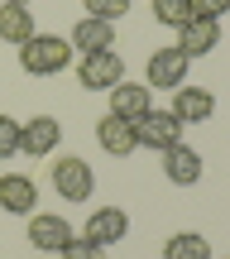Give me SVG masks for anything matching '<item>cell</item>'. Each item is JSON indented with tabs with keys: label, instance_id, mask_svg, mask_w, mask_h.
I'll return each instance as SVG.
<instances>
[{
	"label": "cell",
	"instance_id": "obj_1",
	"mask_svg": "<svg viewBox=\"0 0 230 259\" xmlns=\"http://www.w3.org/2000/svg\"><path fill=\"white\" fill-rule=\"evenodd\" d=\"M72 53L77 48L63 34H34L29 44H19V67L29 77H58V72L72 67Z\"/></svg>",
	"mask_w": 230,
	"mask_h": 259
},
{
	"label": "cell",
	"instance_id": "obj_2",
	"mask_svg": "<svg viewBox=\"0 0 230 259\" xmlns=\"http://www.w3.org/2000/svg\"><path fill=\"white\" fill-rule=\"evenodd\" d=\"M187 67H192V58L177 44L154 48V53H149V67H144V77H149L144 87L149 92H177V87H187Z\"/></svg>",
	"mask_w": 230,
	"mask_h": 259
},
{
	"label": "cell",
	"instance_id": "obj_3",
	"mask_svg": "<svg viewBox=\"0 0 230 259\" xmlns=\"http://www.w3.org/2000/svg\"><path fill=\"white\" fill-rule=\"evenodd\" d=\"M53 187H58L63 202H86L96 192V173H91V163L82 154H63L53 163Z\"/></svg>",
	"mask_w": 230,
	"mask_h": 259
},
{
	"label": "cell",
	"instance_id": "obj_4",
	"mask_svg": "<svg viewBox=\"0 0 230 259\" xmlns=\"http://www.w3.org/2000/svg\"><path fill=\"white\" fill-rule=\"evenodd\" d=\"M77 82H82L86 92H111L115 82H125V58H120L115 48H106V53H82Z\"/></svg>",
	"mask_w": 230,
	"mask_h": 259
},
{
	"label": "cell",
	"instance_id": "obj_5",
	"mask_svg": "<svg viewBox=\"0 0 230 259\" xmlns=\"http://www.w3.org/2000/svg\"><path fill=\"white\" fill-rule=\"evenodd\" d=\"M134 139H139V149H158L163 154V149L182 144V120L173 111H149L134 120Z\"/></svg>",
	"mask_w": 230,
	"mask_h": 259
},
{
	"label": "cell",
	"instance_id": "obj_6",
	"mask_svg": "<svg viewBox=\"0 0 230 259\" xmlns=\"http://www.w3.org/2000/svg\"><path fill=\"white\" fill-rule=\"evenodd\" d=\"M58 144H63V125H58V115H34V120L19 125V154L48 158Z\"/></svg>",
	"mask_w": 230,
	"mask_h": 259
},
{
	"label": "cell",
	"instance_id": "obj_7",
	"mask_svg": "<svg viewBox=\"0 0 230 259\" xmlns=\"http://www.w3.org/2000/svg\"><path fill=\"white\" fill-rule=\"evenodd\" d=\"M0 211L34 216L38 211V183L29 173H0Z\"/></svg>",
	"mask_w": 230,
	"mask_h": 259
},
{
	"label": "cell",
	"instance_id": "obj_8",
	"mask_svg": "<svg viewBox=\"0 0 230 259\" xmlns=\"http://www.w3.org/2000/svg\"><path fill=\"white\" fill-rule=\"evenodd\" d=\"M67 240H72V226H67L63 216H53V211H34L29 216V245H34V250L58 254Z\"/></svg>",
	"mask_w": 230,
	"mask_h": 259
},
{
	"label": "cell",
	"instance_id": "obj_9",
	"mask_svg": "<svg viewBox=\"0 0 230 259\" xmlns=\"http://www.w3.org/2000/svg\"><path fill=\"white\" fill-rule=\"evenodd\" d=\"M67 44L77 53H106V48H115V24L111 19H96V15H82L72 24V34H67Z\"/></svg>",
	"mask_w": 230,
	"mask_h": 259
},
{
	"label": "cell",
	"instance_id": "obj_10",
	"mask_svg": "<svg viewBox=\"0 0 230 259\" xmlns=\"http://www.w3.org/2000/svg\"><path fill=\"white\" fill-rule=\"evenodd\" d=\"M163 178L173 187H197V183H202V154H197L192 144L163 149Z\"/></svg>",
	"mask_w": 230,
	"mask_h": 259
},
{
	"label": "cell",
	"instance_id": "obj_11",
	"mask_svg": "<svg viewBox=\"0 0 230 259\" xmlns=\"http://www.w3.org/2000/svg\"><path fill=\"white\" fill-rule=\"evenodd\" d=\"M86 240L91 245H120L129 235V216L120 211V206H96L91 216H86Z\"/></svg>",
	"mask_w": 230,
	"mask_h": 259
},
{
	"label": "cell",
	"instance_id": "obj_12",
	"mask_svg": "<svg viewBox=\"0 0 230 259\" xmlns=\"http://www.w3.org/2000/svg\"><path fill=\"white\" fill-rule=\"evenodd\" d=\"M149 111H154V92H149L144 82H115L111 87V115L134 125L139 115H149Z\"/></svg>",
	"mask_w": 230,
	"mask_h": 259
},
{
	"label": "cell",
	"instance_id": "obj_13",
	"mask_svg": "<svg viewBox=\"0 0 230 259\" xmlns=\"http://www.w3.org/2000/svg\"><path fill=\"white\" fill-rule=\"evenodd\" d=\"M96 144H101L111 158H129L139 149V139H134V125H129V120H120V115L106 111L101 120H96Z\"/></svg>",
	"mask_w": 230,
	"mask_h": 259
},
{
	"label": "cell",
	"instance_id": "obj_14",
	"mask_svg": "<svg viewBox=\"0 0 230 259\" xmlns=\"http://www.w3.org/2000/svg\"><path fill=\"white\" fill-rule=\"evenodd\" d=\"M173 115L182 125H202L216 115V92H206V87H177L173 92Z\"/></svg>",
	"mask_w": 230,
	"mask_h": 259
},
{
	"label": "cell",
	"instance_id": "obj_15",
	"mask_svg": "<svg viewBox=\"0 0 230 259\" xmlns=\"http://www.w3.org/2000/svg\"><path fill=\"white\" fill-rule=\"evenodd\" d=\"M216 44H221V24H216V19H187V24L177 29V48H182L187 58L216 53Z\"/></svg>",
	"mask_w": 230,
	"mask_h": 259
},
{
	"label": "cell",
	"instance_id": "obj_16",
	"mask_svg": "<svg viewBox=\"0 0 230 259\" xmlns=\"http://www.w3.org/2000/svg\"><path fill=\"white\" fill-rule=\"evenodd\" d=\"M38 29H34V15H29V5H5L0 0V38L5 44H29Z\"/></svg>",
	"mask_w": 230,
	"mask_h": 259
},
{
	"label": "cell",
	"instance_id": "obj_17",
	"mask_svg": "<svg viewBox=\"0 0 230 259\" xmlns=\"http://www.w3.org/2000/svg\"><path fill=\"white\" fill-rule=\"evenodd\" d=\"M163 259H211V240L202 231H177L163 240Z\"/></svg>",
	"mask_w": 230,
	"mask_h": 259
},
{
	"label": "cell",
	"instance_id": "obj_18",
	"mask_svg": "<svg viewBox=\"0 0 230 259\" xmlns=\"http://www.w3.org/2000/svg\"><path fill=\"white\" fill-rule=\"evenodd\" d=\"M149 5H154V19L168 24V29H182L187 19H192V5H187V0H149Z\"/></svg>",
	"mask_w": 230,
	"mask_h": 259
},
{
	"label": "cell",
	"instance_id": "obj_19",
	"mask_svg": "<svg viewBox=\"0 0 230 259\" xmlns=\"http://www.w3.org/2000/svg\"><path fill=\"white\" fill-rule=\"evenodd\" d=\"M82 5H86V15L111 19V24H115L120 15H129V5H134V0H82Z\"/></svg>",
	"mask_w": 230,
	"mask_h": 259
},
{
	"label": "cell",
	"instance_id": "obj_20",
	"mask_svg": "<svg viewBox=\"0 0 230 259\" xmlns=\"http://www.w3.org/2000/svg\"><path fill=\"white\" fill-rule=\"evenodd\" d=\"M58 254H63V259H106V245H91L86 235H82V240L72 235V240H67V245H63Z\"/></svg>",
	"mask_w": 230,
	"mask_h": 259
},
{
	"label": "cell",
	"instance_id": "obj_21",
	"mask_svg": "<svg viewBox=\"0 0 230 259\" xmlns=\"http://www.w3.org/2000/svg\"><path fill=\"white\" fill-rule=\"evenodd\" d=\"M19 154V120L15 115H0V158Z\"/></svg>",
	"mask_w": 230,
	"mask_h": 259
},
{
	"label": "cell",
	"instance_id": "obj_22",
	"mask_svg": "<svg viewBox=\"0 0 230 259\" xmlns=\"http://www.w3.org/2000/svg\"><path fill=\"white\" fill-rule=\"evenodd\" d=\"M192 5V19H216L221 24V15H230V0H187Z\"/></svg>",
	"mask_w": 230,
	"mask_h": 259
},
{
	"label": "cell",
	"instance_id": "obj_23",
	"mask_svg": "<svg viewBox=\"0 0 230 259\" xmlns=\"http://www.w3.org/2000/svg\"><path fill=\"white\" fill-rule=\"evenodd\" d=\"M5 5H29V0H5Z\"/></svg>",
	"mask_w": 230,
	"mask_h": 259
}]
</instances>
